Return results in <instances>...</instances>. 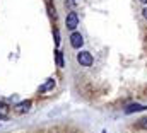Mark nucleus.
<instances>
[{
    "label": "nucleus",
    "mask_w": 147,
    "mask_h": 133,
    "mask_svg": "<svg viewBox=\"0 0 147 133\" xmlns=\"http://www.w3.org/2000/svg\"><path fill=\"white\" fill-rule=\"evenodd\" d=\"M140 2H142V3H147V0H140Z\"/></svg>",
    "instance_id": "12"
},
{
    "label": "nucleus",
    "mask_w": 147,
    "mask_h": 133,
    "mask_svg": "<svg viewBox=\"0 0 147 133\" xmlns=\"http://www.w3.org/2000/svg\"><path fill=\"white\" fill-rule=\"evenodd\" d=\"M31 109V101H22V102H19L17 106H16V111L17 113H26V111H29Z\"/></svg>",
    "instance_id": "6"
},
{
    "label": "nucleus",
    "mask_w": 147,
    "mask_h": 133,
    "mask_svg": "<svg viewBox=\"0 0 147 133\" xmlns=\"http://www.w3.org/2000/svg\"><path fill=\"white\" fill-rule=\"evenodd\" d=\"M77 62L82 66H91L94 60H92V55L89 51H80V53H77Z\"/></svg>",
    "instance_id": "1"
},
{
    "label": "nucleus",
    "mask_w": 147,
    "mask_h": 133,
    "mask_svg": "<svg viewBox=\"0 0 147 133\" xmlns=\"http://www.w3.org/2000/svg\"><path fill=\"white\" fill-rule=\"evenodd\" d=\"M142 14H144V17L147 19V9H144V10H142Z\"/></svg>",
    "instance_id": "11"
},
{
    "label": "nucleus",
    "mask_w": 147,
    "mask_h": 133,
    "mask_svg": "<svg viewBox=\"0 0 147 133\" xmlns=\"http://www.w3.org/2000/svg\"><path fill=\"white\" fill-rule=\"evenodd\" d=\"M70 44H72V48H80V46L84 44L82 34L80 33H72V36H70Z\"/></svg>",
    "instance_id": "3"
},
{
    "label": "nucleus",
    "mask_w": 147,
    "mask_h": 133,
    "mask_svg": "<svg viewBox=\"0 0 147 133\" xmlns=\"http://www.w3.org/2000/svg\"><path fill=\"white\" fill-rule=\"evenodd\" d=\"M55 44L57 46L60 44V33H58V29H55Z\"/></svg>",
    "instance_id": "8"
},
{
    "label": "nucleus",
    "mask_w": 147,
    "mask_h": 133,
    "mask_svg": "<svg viewBox=\"0 0 147 133\" xmlns=\"http://www.w3.org/2000/svg\"><path fill=\"white\" fill-rule=\"evenodd\" d=\"M3 113H5V106L0 102V114H3Z\"/></svg>",
    "instance_id": "10"
},
{
    "label": "nucleus",
    "mask_w": 147,
    "mask_h": 133,
    "mask_svg": "<svg viewBox=\"0 0 147 133\" xmlns=\"http://www.w3.org/2000/svg\"><path fill=\"white\" fill-rule=\"evenodd\" d=\"M147 106H144V104H128L127 107H125V114H132V113H139V111H146Z\"/></svg>",
    "instance_id": "4"
},
{
    "label": "nucleus",
    "mask_w": 147,
    "mask_h": 133,
    "mask_svg": "<svg viewBox=\"0 0 147 133\" xmlns=\"http://www.w3.org/2000/svg\"><path fill=\"white\" fill-rule=\"evenodd\" d=\"M57 66H60V68L63 66V53L60 50L57 51Z\"/></svg>",
    "instance_id": "7"
},
{
    "label": "nucleus",
    "mask_w": 147,
    "mask_h": 133,
    "mask_svg": "<svg viewBox=\"0 0 147 133\" xmlns=\"http://www.w3.org/2000/svg\"><path fill=\"white\" fill-rule=\"evenodd\" d=\"M55 87V79H46V82L43 85H39V92H48Z\"/></svg>",
    "instance_id": "5"
},
{
    "label": "nucleus",
    "mask_w": 147,
    "mask_h": 133,
    "mask_svg": "<svg viewBox=\"0 0 147 133\" xmlns=\"http://www.w3.org/2000/svg\"><path fill=\"white\" fill-rule=\"evenodd\" d=\"M65 26H67L69 29H75V28L79 26V17H77V14H75V12H69V14H67Z\"/></svg>",
    "instance_id": "2"
},
{
    "label": "nucleus",
    "mask_w": 147,
    "mask_h": 133,
    "mask_svg": "<svg viewBox=\"0 0 147 133\" xmlns=\"http://www.w3.org/2000/svg\"><path fill=\"white\" fill-rule=\"evenodd\" d=\"M139 126H140V128H147V118H142V120L139 121Z\"/></svg>",
    "instance_id": "9"
}]
</instances>
